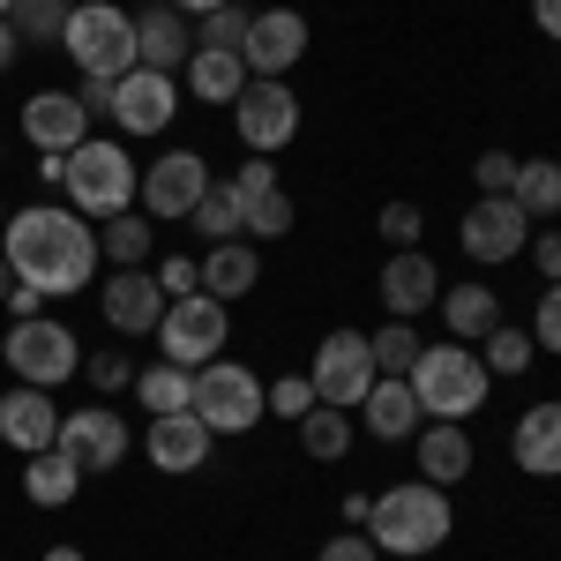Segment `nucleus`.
Here are the masks:
<instances>
[{
  "label": "nucleus",
  "instance_id": "f257e3e1",
  "mask_svg": "<svg viewBox=\"0 0 561 561\" xmlns=\"http://www.w3.org/2000/svg\"><path fill=\"white\" fill-rule=\"evenodd\" d=\"M0 262L15 285H38L45 300H68L98 277V225L68 203H31V210H8L0 225Z\"/></svg>",
  "mask_w": 561,
  "mask_h": 561
},
{
  "label": "nucleus",
  "instance_id": "f03ea898",
  "mask_svg": "<svg viewBox=\"0 0 561 561\" xmlns=\"http://www.w3.org/2000/svg\"><path fill=\"white\" fill-rule=\"evenodd\" d=\"M38 173H45V187H60V195H68V210H83L90 225L135 210V187H142V165H135L121 142H105V135L76 142L68 158H45Z\"/></svg>",
  "mask_w": 561,
  "mask_h": 561
},
{
  "label": "nucleus",
  "instance_id": "7ed1b4c3",
  "mask_svg": "<svg viewBox=\"0 0 561 561\" xmlns=\"http://www.w3.org/2000/svg\"><path fill=\"white\" fill-rule=\"evenodd\" d=\"M449 524H457L449 494H442L434 479H404V486H389V494L367 502V524H359V531H367L382 554L420 561V554H434V547L449 539Z\"/></svg>",
  "mask_w": 561,
  "mask_h": 561
},
{
  "label": "nucleus",
  "instance_id": "20e7f679",
  "mask_svg": "<svg viewBox=\"0 0 561 561\" xmlns=\"http://www.w3.org/2000/svg\"><path fill=\"white\" fill-rule=\"evenodd\" d=\"M412 397H420V420H472L479 404H486V389H494V375H486V359H479L472 345H427L420 359H412Z\"/></svg>",
  "mask_w": 561,
  "mask_h": 561
},
{
  "label": "nucleus",
  "instance_id": "39448f33",
  "mask_svg": "<svg viewBox=\"0 0 561 561\" xmlns=\"http://www.w3.org/2000/svg\"><path fill=\"white\" fill-rule=\"evenodd\" d=\"M60 53L98 76V83H121L135 68V15L121 0H76L68 8V31H60Z\"/></svg>",
  "mask_w": 561,
  "mask_h": 561
},
{
  "label": "nucleus",
  "instance_id": "423d86ee",
  "mask_svg": "<svg viewBox=\"0 0 561 561\" xmlns=\"http://www.w3.org/2000/svg\"><path fill=\"white\" fill-rule=\"evenodd\" d=\"M187 412H195L210 434H248V427L270 420V382H255L240 359L217 352L210 367H195V397H187Z\"/></svg>",
  "mask_w": 561,
  "mask_h": 561
},
{
  "label": "nucleus",
  "instance_id": "0eeeda50",
  "mask_svg": "<svg viewBox=\"0 0 561 561\" xmlns=\"http://www.w3.org/2000/svg\"><path fill=\"white\" fill-rule=\"evenodd\" d=\"M0 359H8V375L31 389H60L76 367H83V337L68 330V322H53V314H38V322H15L8 330V345H0Z\"/></svg>",
  "mask_w": 561,
  "mask_h": 561
},
{
  "label": "nucleus",
  "instance_id": "6e6552de",
  "mask_svg": "<svg viewBox=\"0 0 561 561\" xmlns=\"http://www.w3.org/2000/svg\"><path fill=\"white\" fill-rule=\"evenodd\" d=\"M232 135L248 142V158H277L293 135H300V98L285 76H248L232 98Z\"/></svg>",
  "mask_w": 561,
  "mask_h": 561
},
{
  "label": "nucleus",
  "instance_id": "1a4fd4ad",
  "mask_svg": "<svg viewBox=\"0 0 561 561\" xmlns=\"http://www.w3.org/2000/svg\"><path fill=\"white\" fill-rule=\"evenodd\" d=\"M158 352L173 359V367H210L217 345H225V300H210V293H187V300H165V314H158Z\"/></svg>",
  "mask_w": 561,
  "mask_h": 561
},
{
  "label": "nucleus",
  "instance_id": "9d476101",
  "mask_svg": "<svg viewBox=\"0 0 561 561\" xmlns=\"http://www.w3.org/2000/svg\"><path fill=\"white\" fill-rule=\"evenodd\" d=\"M210 195V165H203V150H165V158H150L142 165V187H135V203L150 225H180V217H195V203Z\"/></svg>",
  "mask_w": 561,
  "mask_h": 561
},
{
  "label": "nucleus",
  "instance_id": "9b49d317",
  "mask_svg": "<svg viewBox=\"0 0 561 561\" xmlns=\"http://www.w3.org/2000/svg\"><path fill=\"white\" fill-rule=\"evenodd\" d=\"M307 382H314V397H322V404L359 412V404H367V389L382 382V375H375V352H367V337H359V330H330V337L314 345Z\"/></svg>",
  "mask_w": 561,
  "mask_h": 561
},
{
  "label": "nucleus",
  "instance_id": "f8f14e48",
  "mask_svg": "<svg viewBox=\"0 0 561 561\" xmlns=\"http://www.w3.org/2000/svg\"><path fill=\"white\" fill-rule=\"evenodd\" d=\"M53 449H68V457L83 465V479H90V472H121V457L135 449V434H128V420H121L113 404H83V412L60 420V442H53Z\"/></svg>",
  "mask_w": 561,
  "mask_h": 561
},
{
  "label": "nucleus",
  "instance_id": "ddd939ff",
  "mask_svg": "<svg viewBox=\"0 0 561 561\" xmlns=\"http://www.w3.org/2000/svg\"><path fill=\"white\" fill-rule=\"evenodd\" d=\"M457 240H465L472 262H517L531 248V217L510 195H479L472 210H465V225H457Z\"/></svg>",
  "mask_w": 561,
  "mask_h": 561
},
{
  "label": "nucleus",
  "instance_id": "4468645a",
  "mask_svg": "<svg viewBox=\"0 0 561 561\" xmlns=\"http://www.w3.org/2000/svg\"><path fill=\"white\" fill-rule=\"evenodd\" d=\"M300 53H307V15L300 8H255V15H248V38H240L248 76H293Z\"/></svg>",
  "mask_w": 561,
  "mask_h": 561
},
{
  "label": "nucleus",
  "instance_id": "2eb2a0df",
  "mask_svg": "<svg viewBox=\"0 0 561 561\" xmlns=\"http://www.w3.org/2000/svg\"><path fill=\"white\" fill-rule=\"evenodd\" d=\"M180 113V83L158 76V68H128L113 83V128L121 135H165Z\"/></svg>",
  "mask_w": 561,
  "mask_h": 561
},
{
  "label": "nucleus",
  "instance_id": "dca6fc26",
  "mask_svg": "<svg viewBox=\"0 0 561 561\" xmlns=\"http://www.w3.org/2000/svg\"><path fill=\"white\" fill-rule=\"evenodd\" d=\"M98 307H105V322L121 337H150L158 314H165V285H158V270H113L98 285Z\"/></svg>",
  "mask_w": 561,
  "mask_h": 561
},
{
  "label": "nucleus",
  "instance_id": "f3484780",
  "mask_svg": "<svg viewBox=\"0 0 561 561\" xmlns=\"http://www.w3.org/2000/svg\"><path fill=\"white\" fill-rule=\"evenodd\" d=\"M23 135L38 142V158H68L76 142H90V113L76 90H38L23 105Z\"/></svg>",
  "mask_w": 561,
  "mask_h": 561
},
{
  "label": "nucleus",
  "instance_id": "a211bd4d",
  "mask_svg": "<svg viewBox=\"0 0 561 561\" xmlns=\"http://www.w3.org/2000/svg\"><path fill=\"white\" fill-rule=\"evenodd\" d=\"M0 442L23 449V457L53 449V442H60V404H53V389H31V382L8 389V397H0Z\"/></svg>",
  "mask_w": 561,
  "mask_h": 561
},
{
  "label": "nucleus",
  "instance_id": "6ab92c4d",
  "mask_svg": "<svg viewBox=\"0 0 561 561\" xmlns=\"http://www.w3.org/2000/svg\"><path fill=\"white\" fill-rule=\"evenodd\" d=\"M187 53H195V31H187V15L180 8H142L135 15V68H158V76H180L187 68Z\"/></svg>",
  "mask_w": 561,
  "mask_h": 561
},
{
  "label": "nucleus",
  "instance_id": "aec40b11",
  "mask_svg": "<svg viewBox=\"0 0 561 561\" xmlns=\"http://www.w3.org/2000/svg\"><path fill=\"white\" fill-rule=\"evenodd\" d=\"M210 442L217 434L195 420V412H165V420H150V434H142V449H150V465L158 472H203L210 465Z\"/></svg>",
  "mask_w": 561,
  "mask_h": 561
},
{
  "label": "nucleus",
  "instance_id": "412c9836",
  "mask_svg": "<svg viewBox=\"0 0 561 561\" xmlns=\"http://www.w3.org/2000/svg\"><path fill=\"white\" fill-rule=\"evenodd\" d=\"M442 300V270L427 262V248H404V255L382 262V307L397 322H412V314H427Z\"/></svg>",
  "mask_w": 561,
  "mask_h": 561
},
{
  "label": "nucleus",
  "instance_id": "4be33fe9",
  "mask_svg": "<svg viewBox=\"0 0 561 561\" xmlns=\"http://www.w3.org/2000/svg\"><path fill=\"white\" fill-rule=\"evenodd\" d=\"M510 457H517V472H531V479H561V397L531 404L517 427H510Z\"/></svg>",
  "mask_w": 561,
  "mask_h": 561
},
{
  "label": "nucleus",
  "instance_id": "5701e85b",
  "mask_svg": "<svg viewBox=\"0 0 561 561\" xmlns=\"http://www.w3.org/2000/svg\"><path fill=\"white\" fill-rule=\"evenodd\" d=\"M359 420H367V434H375V442H412V434H420V397H412V382H404V375H382V382L367 389Z\"/></svg>",
  "mask_w": 561,
  "mask_h": 561
},
{
  "label": "nucleus",
  "instance_id": "b1692460",
  "mask_svg": "<svg viewBox=\"0 0 561 561\" xmlns=\"http://www.w3.org/2000/svg\"><path fill=\"white\" fill-rule=\"evenodd\" d=\"M255 285H262V255L248 240H217L210 255H203V293L210 300H248Z\"/></svg>",
  "mask_w": 561,
  "mask_h": 561
},
{
  "label": "nucleus",
  "instance_id": "393cba45",
  "mask_svg": "<svg viewBox=\"0 0 561 561\" xmlns=\"http://www.w3.org/2000/svg\"><path fill=\"white\" fill-rule=\"evenodd\" d=\"M465 472H472V434L457 427V420H427V427H420V479L457 486Z\"/></svg>",
  "mask_w": 561,
  "mask_h": 561
},
{
  "label": "nucleus",
  "instance_id": "a878e982",
  "mask_svg": "<svg viewBox=\"0 0 561 561\" xmlns=\"http://www.w3.org/2000/svg\"><path fill=\"white\" fill-rule=\"evenodd\" d=\"M180 76H187V90H195L203 105H232L240 83H248V60H240V53H225V45H195Z\"/></svg>",
  "mask_w": 561,
  "mask_h": 561
},
{
  "label": "nucleus",
  "instance_id": "bb28decb",
  "mask_svg": "<svg viewBox=\"0 0 561 561\" xmlns=\"http://www.w3.org/2000/svg\"><path fill=\"white\" fill-rule=\"evenodd\" d=\"M23 494H31L38 510H68V502L83 494V465H76L68 449H38V457L23 465Z\"/></svg>",
  "mask_w": 561,
  "mask_h": 561
},
{
  "label": "nucleus",
  "instance_id": "cd10ccee",
  "mask_svg": "<svg viewBox=\"0 0 561 561\" xmlns=\"http://www.w3.org/2000/svg\"><path fill=\"white\" fill-rule=\"evenodd\" d=\"M442 322L457 330V345H479L486 330H502V300H494V285H449V293H442Z\"/></svg>",
  "mask_w": 561,
  "mask_h": 561
},
{
  "label": "nucleus",
  "instance_id": "c85d7f7f",
  "mask_svg": "<svg viewBox=\"0 0 561 561\" xmlns=\"http://www.w3.org/2000/svg\"><path fill=\"white\" fill-rule=\"evenodd\" d=\"M150 248H158V225H150L142 210H121V217H105V225H98V255L113 262V270H142Z\"/></svg>",
  "mask_w": 561,
  "mask_h": 561
},
{
  "label": "nucleus",
  "instance_id": "c756f323",
  "mask_svg": "<svg viewBox=\"0 0 561 561\" xmlns=\"http://www.w3.org/2000/svg\"><path fill=\"white\" fill-rule=\"evenodd\" d=\"M510 203H517L524 217H561V165L554 158H517Z\"/></svg>",
  "mask_w": 561,
  "mask_h": 561
},
{
  "label": "nucleus",
  "instance_id": "7c9ffc66",
  "mask_svg": "<svg viewBox=\"0 0 561 561\" xmlns=\"http://www.w3.org/2000/svg\"><path fill=\"white\" fill-rule=\"evenodd\" d=\"M135 397L150 404V420H165V412H187V397H195V375L173 367V359H158V367H135Z\"/></svg>",
  "mask_w": 561,
  "mask_h": 561
},
{
  "label": "nucleus",
  "instance_id": "2f4dec72",
  "mask_svg": "<svg viewBox=\"0 0 561 561\" xmlns=\"http://www.w3.org/2000/svg\"><path fill=\"white\" fill-rule=\"evenodd\" d=\"M300 449H307V457H322V465H330V457H345V449H352V412L314 404V412L300 420Z\"/></svg>",
  "mask_w": 561,
  "mask_h": 561
},
{
  "label": "nucleus",
  "instance_id": "473e14b6",
  "mask_svg": "<svg viewBox=\"0 0 561 561\" xmlns=\"http://www.w3.org/2000/svg\"><path fill=\"white\" fill-rule=\"evenodd\" d=\"M68 8H76V0H15V8H8V23H15V38H23V45H60Z\"/></svg>",
  "mask_w": 561,
  "mask_h": 561
},
{
  "label": "nucleus",
  "instance_id": "72a5a7b5",
  "mask_svg": "<svg viewBox=\"0 0 561 561\" xmlns=\"http://www.w3.org/2000/svg\"><path fill=\"white\" fill-rule=\"evenodd\" d=\"M367 352H375V375H412V359H420V330L389 314L382 330L367 337Z\"/></svg>",
  "mask_w": 561,
  "mask_h": 561
},
{
  "label": "nucleus",
  "instance_id": "f704fd0d",
  "mask_svg": "<svg viewBox=\"0 0 561 561\" xmlns=\"http://www.w3.org/2000/svg\"><path fill=\"white\" fill-rule=\"evenodd\" d=\"M531 330H517V322H502V330H486L479 337V359H486V375H524L531 367Z\"/></svg>",
  "mask_w": 561,
  "mask_h": 561
},
{
  "label": "nucleus",
  "instance_id": "c9c22d12",
  "mask_svg": "<svg viewBox=\"0 0 561 561\" xmlns=\"http://www.w3.org/2000/svg\"><path fill=\"white\" fill-rule=\"evenodd\" d=\"M187 225H195V232H203V240H248V232H240V203H232V195H225V187H217L210 180V195H203V203H195V217H187Z\"/></svg>",
  "mask_w": 561,
  "mask_h": 561
},
{
  "label": "nucleus",
  "instance_id": "e433bc0d",
  "mask_svg": "<svg viewBox=\"0 0 561 561\" xmlns=\"http://www.w3.org/2000/svg\"><path fill=\"white\" fill-rule=\"evenodd\" d=\"M240 232H248V240H285V232H293V195L277 187V195L248 203V210H240Z\"/></svg>",
  "mask_w": 561,
  "mask_h": 561
},
{
  "label": "nucleus",
  "instance_id": "4c0bfd02",
  "mask_svg": "<svg viewBox=\"0 0 561 561\" xmlns=\"http://www.w3.org/2000/svg\"><path fill=\"white\" fill-rule=\"evenodd\" d=\"M248 15H255V8H240V0H232V8H217V15H203V23H195V45H225V53H240Z\"/></svg>",
  "mask_w": 561,
  "mask_h": 561
},
{
  "label": "nucleus",
  "instance_id": "58836bf2",
  "mask_svg": "<svg viewBox=\"0 0 561 561\" xmlns=\"http://www.w3.org/2000/svg\"><path fill=\"white\" fill-rule=\"evenodd\" d=\"M225 195H232L240 210H248V203H262V195H277V158H248L240 173L225 180Z\"/></svg>",
  "mask_w": 561,
  "mask_h": 561
},
{
  "label": "nucleus",
  "instance_id": "ea45409f",
  "mask_svg": "<svg viewBox=\"0 0 561 561\" xmlns=\"http://www.w3.org/2000/svg\"><path fill=\"white\" fill-rule=\"evenodd\" d=\"M314 404H322V397H314V382H307V375H285V382H270V420H293V427H300Z\"/></svg>",
  "mask_w": 561,
  "mask_h": 561
},
{
  "label": "nucleus",
  "instance_id": "a19ab883",
  "mask_svg": "<svg viewBox=\"0 0 561 561\" xmlns=\"http://www.w3.org/2000/svg\"><path fill=\"white\" fill-rule=\"evenodd\" d=\"M83 375H90L98 389H105V397H113V389H135V359H128V345L90 352V359H83Z\"/></svg>",
  "mask_w": 561,
  "mask_h": 561
},
{
  "label": "nucleus",
  "instance_id": "79ce46f5",
  "mask_svg": "<svg viewBox=\"0 0 561 561\" xmlns=\"http://www.w3.org/2000/svg\"><path fill=\"white\" fill-rule=\"evenodd\" d=\"M375 225H382V240L397 248V255H404V248H420V232H427L420 203H382V217H375Z\"/></svg>",
  "mask_w": 561,
  "mask_h": 561
},
{
  "label": "nucleus",
  "instance_id": "37998d69",
  "mask_svg": "<svg viewBox=\"0 0 561 561\" xmlns=\"http://www.w3.org/2000/svg\"><path fill=\"white\" fill-rule=\"evenodd\" d=\"M531 345L539 352H561V285L539 293V314H531Z\"/></svg>",
  "mask_w": 561,
  "mask_h": 561
},
{
  "label": "nucleus",
  "instance_id": "c03bdc74",
  "mask_svg": "<svg viewBox=\"0 0 561 561\" xmlns=\"http://www.w3.org/2000/svg\"><path fill=\"white\" fill-rule=\"evenodd\" d=\"M472 180H479V195H510V180H517V158H510V150H479Z\"/></svg>",
  "mask_w": 561,
  "mask_h": 561
},
{
  "label": "nucleus",
  "instance_id": "a18cd8bd",
  "mask_svg": "<svg viewBox=\"0 0 561 561\" xmlns=\"http://www.w3.org/2000/svg\"><path fill=\"white\" fill-rule=\"evenodd\" d=\"M158 285H165V300H187V293H203V262L165 255V262H158Z\"/></svg>",
  "mask_w": 561,
  "mask_h": 561
},
{
  "label": "nucleus",
  "instance_id": "49530a36",
  "mask_svg": "<svg viewBox=\"0 0 561 561\" xmlns=\"http://www.w3.org/2000/svg\"><path fill=\"white\" fill-rule=\"evenodd\" d=\"M314 561H382V547H375L367 531H337V539H330Z\"/></svg>",
  "mask_w": 561,
  "mask_h": 561
},
{
  "label": "nucleus",
  "instance_id": "de8ad7c7",
  "mask_svg": "<svg viewBox=\"0 0 561 561\" xmlns=\"http://www.w3.org/2000/svg\"><path fill=\"white\" fill-rule=\"evenodd\" d=\"M531 255H539V277H547V285H561V232H554V225L531 240Z\"/></svg>",
  "mask_w": 561,
  "mask_h": 561
},
{
  "label": "nucleus",
  "instance_id": "09e8293b",
  "mask_svg": "<svg viewBox=\"0 0 561 561\" xmlns=\"http://www.w3.org/2000/svg\"><path fill=\"white\" fill-rule=\"evenodd\" d=\"M8 314H15V322H38L45 293H38V285H8Z\"/></svg>",
  "mask_w": 561,
  "mask_h": 561
},
{
  "label": "nucleus",
  "instance_id": "8fccbe9b",
  "mask_svg": "<svg viewBox=\"0 0 561 561\" xmlns=\"http://www.w3.org/2000/svg\"><path fill=\"white\" fill-rule=\"evenodd\" d=\"M531 23H539V31L561 45V0H531Z\"/></svg>",
  "mask_w": 561,
  "mask_h": 561
},
{
  "label": "nucleus",
  "instance_id": "3c124183",
  "mask_svg": "<svg viewBox=\"0 0 561 561\" xmlns=\"http://www.w3.org/2000/svg\"><path fill=\"white\" fill-rule=\"evenodd\" d=\"M15 53H23V38H15V23H8V15H0V76H8V68H15Z\"/></svg>",
  "mask_w": 561,
  "mask_h": 561
},
{
  "label": "nucleus",
  "instance_id": "603ef678",
  "mask_svg": "<svg viewBox=\"0 0 561 561\" xmlns=\"http://www.w3.org/2000/svg\"><path fill=\"white\" fill-rule=\"evenodd\" d=\"M165 8H180L187 23H203V15H217V8H232V0H165Z\"/></svg>",
  "mask_w": 561,
  "mask_h": 561
},
{
  "label": "nucleus",
  "instance_id": "864d4df0",
  "mask_svg": "<svg viewBox=\"0 0 561 561\" xmlns=\"http://www.w3.org/2000/svg\"><path fill=\"white\" fill-rule=\"evenodd\" d=\"M45 561H83V554H76V547H53V554H45Z\"/></svg>",
  "mask_w": 561,
  "mask_h": 561
},
{
  "label": "nucleus",
  "instance_id": "5fc2aeb1",
  "mask_svg": "<svg viewBox=\"0 0 561 561\" xmlns=\"http://www.w3.org/2000/svg\"><path fill=\"white\" fill-rule=\"evenodd\" d=\"M8 285H15V277H8V262H0V300H8Z\"/></svg>",
  "mask_w": 561,
  "mask_h": 561
},
{
  "label": "nucleus",
  "instance_id": "6e6d98bb",
  "mask_svg": "<svg viewBox=\"0 0 561 561\" xmlns=\"http://www.w3.org/2000/svg\"><path fill=\"white\" fill-rule=\"evenodd\" d=\"M8 8H15V0H0V15H8Z\"/></svg>",
  "mask_w": 561,
  "mask_h": 561
},
{
  "label": "nucleus",
  "instance_id": "4d7b16f0",
  "mask_svg": "<svg viewBox=\"0 0 561 561\" xmlns=\"http://www.w3.org/2000/svg\"><path fill=\"white\" fill-rule=\"evenodd\" d=\"M0 225H8V203H0Z\"/></svg>",
  "mask_w": 561,
  "mask_h": 561
}]
</instances>
